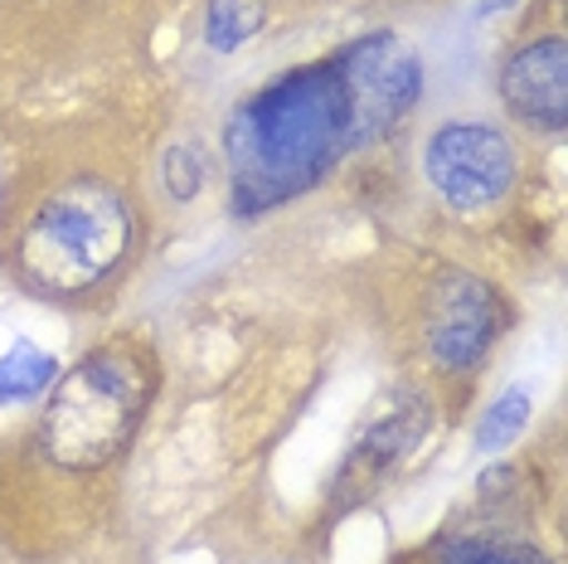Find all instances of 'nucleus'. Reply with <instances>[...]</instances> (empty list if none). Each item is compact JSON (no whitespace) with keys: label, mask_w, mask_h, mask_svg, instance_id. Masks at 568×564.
<instances>
[{"label":"nucleus","mask_w":568,"mask_h":564,"mask_svg":"<svg viewBox=\"0 0 568 564\" xmlns=\"http://www.w3.org/2000/svg\"><path fill=\"white\" fill-rule=\"evenodd\" d=\"M418 98L423 59L389 30L277 73L224 122L234 210L267 214L316 190L345 157L389 137Z\"/></svg>","instance_id":"obj_1"},{"label":"nucleus","mask_w":568,"mask_h":564,"mask_svg":"<svg viewBox=\"0 0 568 564\" xmlns=\"http://www.w3.org/2000/svg\"><path fill=\"white\" fill-rule=\"evenodd\" d=\"M136 243V210L102 175H69L24 214L10 263L40 298H88L126 263Z\"/></svg>","instance_id":"obj_2"},{"label":"nucleus","mask_w":568,"mask_h":564,"mask_svg":"<svg viewBox=\"0 0 568 564\" xmlns=\"http://www.w3.org/2000/svg\"><path fill=\"white\" fill-rule=\"evenodd\" d=\"M151 355L136 345H98L49 384L40 453L59 472H102L126 453L151 404Z\"/></svg>","instance_id":"obj_3"},{"label":"nucleus","mask_w":568,"mask_h":564,"mask_svg":"<svg viewBox=\"0 0 568 564\" xmlns=\"http://www.w3.org/2000/svg\"><path fill=\"white\" fill-rule=\"evenodd\" d=\"M423 181L457 214L496 210L520 185V147L490 118H447L423 141Z\"/></svg>","instance_id":"obj_4"},{"label":"nucleus","mask_w":568,"mask_h":564,"mask_svg":"<svg viewBox=\"0 0 568 564\" xmlns=\"http://www.w3.org/2000/svg\"><path fill=\"white\" fill-rule=\"evenodd\" d=\"M510 331V302L481 273L447 268L423 298V355L437 375L467 380Z\"/></svg>","instance_id":"obj_5"},{"label":"nucleus","mask_w":568,"mask_h":564,"mask_svg":"<svg viewBox=\"0 0 568 564\" xmlns=\"http://www.w3.org/2000/svg\"><path fill=\"white\" fill-rule=\"evenodd\" d=\"M428 429H433L428 394H398L379 419H369L365 429H359V439L351 443V453L341 457V472H335V502H341V511L369 502V496L418 453Z\"/></svg>","instance_id":"obj_6"},{"label":"nucleus","mask_w":568,"mask_h":564,"mask_svg":"<svg viewBox=\"0 0 568 564\" xmlns=\"http://www.w3.org/2000/svg\"><path fill=\"white\" fill-rule=\"evenodd\" d=\"M500 102L529 132L559 137L568 127V49L564 34H535L500 63Z\"/></svg>","instance_id":"obj_7"},{"label":"nucleus","mask_w":568,"mask_h":564,"mask_svg":"<svg viewBox=\"0 0 568 564\" xmlns=\"http://www.w3.org/2000/svg\"><path fill=\"white\" fill-rule=\"evenodd\" d=\"M437 564H559V560L545 545L510 531H462L457 541L443 545Z\"/></svg>","instance_id":"obj_8"},{"label":"nucleus","mask_w":568,"mask_h":564,"mask_svg":"<svg viewBox=\"0 0 568 564\" xmlns=\"http://www.w3.org/2000/svg\"><path fill=\"white\" fill-rule=\"evenodd\" d=\"M273 0H210L204 6V44L210 54H239L248 40L263 34Z\"/></svg>","instance_id":"obj_9"},{"label":"nucleus","mask_w":568,"mask_h":564,"mask_svg":"<svg viewBox=\"0 0 568 564\" xmlns=\"http://www.w3.org/2000/svg\"><path fill=\"white\" fill-rule=\"evenodd\" d=\"M59 380V361L34 341H16L0 355V404L40 400L49 384Z\"/></svg>","instance_id":"obj_10"},{"label":"nucleus","mask_w":568,"mask_h":564,"mask_svg":"<svg viewBox=\"0 0 568 564\" xmlns=\"http://www.w3.org/2000/svg\"><path fill=\"white\" fill-rule=\"evenodd\" d=\"M529 414H535V384H510L506 394H500L496 404L486 409V419L476 423V447L490 457V453H506V447L525 433Z\"/></svg>","instance_id":"obj_11"},{"label":"nucleus","mask_w":568,"mask_h":564,"mask_svg":"<svg viewBox=\"0 0 568 564\" xmlns=\"http://www.w3.org/2000/svg\"><path fill=\"white\" fill-rule=\"evenodd\" d=\"M204 181H210V157H204L200 141H171L161 157V185L165 195H171L175 204H190L204 190Z\"/></svg>","instance_id":"obj_12"}]
</instances>
